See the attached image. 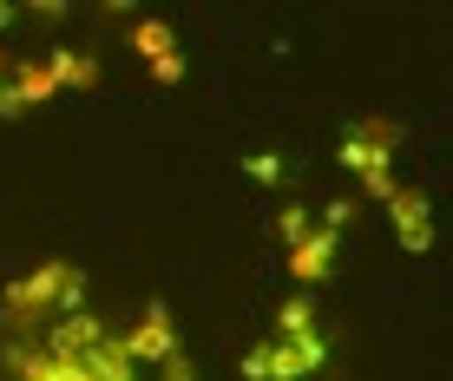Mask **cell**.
Returning a JSON list of instances; mask_svg holds the SVG:
<instances>
[{"mask_svg":"<svg viewBox=\"0 0 453 381\" xmlns=\"http://www.w3.org/2000/svg\"><path fill=\"white\" fill-rule=\"evenodd\" d=\"M73 309H86V276H80V263H66V257H46V263H34L27 276H13L7 290H0L7 329L46 323V315H73Z\"/></svg>","mask_w":453,"mask_h":381,"instance_id":"1","label":"cell"},{"mask_svg":"<svg viewBox=\"0 0 453 381\" xmlns=\"http://www.w3.org/2000/svg\"><path fill=\"white\" fill-rule=\"evenodd\" d=\"M395 145H401L395 119H362L342 138V165L368 184V198H388V190H395Z\"/></svg>","mask_w":453,"mask_h":381,"instance_id":"2","label":"cell"},{"mask_svg":"<svg viewBox=\"0 0 453 381\" xmlns=\"http://www.w3.org/2000/svg\"><path fill=\"white\" fill-rule=\"evenodd\" d=\"M322 362H329V342L322 336H309V342L270 336V342L243 348V381H303V375H316Z\"/></svg>","mask_w":453,"mask_h":381,"instance_id":"3","label":"cell"},{"mask_svg":"<svg viewBox=\"0 0 453 381\" xmlns=\"http://www.w3.org/2000/svg\"><path fill=\"white\" fill-rule=\"evenodd\" d=\"M105 336H112V329L99 323V315H86V309H73V315H53V336H46L40 348L53 362H86L92 348H99Z\"/></svg>","mask_w":453,"mask_h":381,"instance_id":"4","label":"cell"},{"mask_svg":"<svg viewBox=\"0 0 453 381\" xmlns=\"http://www.w3.org/2000/svg\"><path fill=\"white\" fill-rule=\"evenodd\" d=\"M119 342H125V355H132V362H165L171 348H178V323H171V309H165V303H151V309L119 336Z\"/></svg>","mask_w":453,"mask_h":381,"instance_id":"5","label":"cell"},{"mask_svg":"<svg viewBox=\"0 0 453 381\" xmlns=\"http://www.w3.org/2000/svg\"><path fill=\"white\" fill-rule=\"evenodd\" d=\"M46 92H53V73H46V59H13V66H0V113H27V105H40Z\"/></svg>","mask_w":453,"mask_h":381,"instance_id":"6","label":"cell"},{"mask_svg":"<svg viewBox=\"0 0 453 381\" xmlns=\"http://www.w3.org/2000/svg\"><path fill=\"white\" fill-rule=\"evenodd\" d=\"M0 362H7L13 381H92L86 362H53L46 348H27V342H7V348H0Z\"/></svg>","mask_w":453,"mask_h":381,"instance_id":"7","label":"cell"},{"mask_svg":"<svg viewBox=\"0 0 453 381\" xmlns=\"http://www.w3.org/2000/svg\"><path fill=\"white\" fill-rule=\"evenodd\" d=\"M388 217H395V237H401L408 250H427V244H434L427 190H414V184H395V190H388Z\"/></svg>","mask_w":453,"mask_h":381,"instance_id":"8","label":"cell"},{"mask_svg":"<svg viewBox=\"0 0 453 381\" xmlns=\"http://www.w3.org/2000/svg\"><path fill=\"white\" fill-rule=\"evenodd\" d=\"M132 46L145 53V66L158 73L165 86H178V79H184V53H178V40H171L165 20H132Z\"/></svg>","mask_w":453,"mask_h":381,"instance_id":"9","label":"cell"},{"mask_svg":"<svg viewBox=\"0 0 453 381\" xmlns=\"http://www.w3.org/2000/svg\"><path fill=\"white\" fill-rule=\"evenodd\" d=\"M329 269H335V230L316 224L309 237H296V244H289V276L296 283H322Z\"/></svg>","mask_w":453,"mask_h":381,"instance_id":"10","label":"cell"},{"mask_svg":"<svg viewBox=\"0 0 453 381\" xmlns=\"http://www.w3.org/2000/svg\"><path fill=\"white\" fill-rule=\"evenodd\" d=\"M46 73H53V86H99V59L80 53V46H53Z\"/></svg>","mask_w":453,"mask_h":381,"instance_id":"11","label":"cell"},{"mask_svg":"<svg viewBox=\"0 0 453 381\" xmlns=\"http://www.w3.org/2000/svg\"><path fill=\"white\" fill-rule=\"evenodd\" d=\"M276 336H283V342H309V336H322V329H316V303H309V296H289V303L276 309Z\"/></svg>","mask_w":453,"mask_h":381,"instance_id":"12","label":"cell"},{"mask_svg":"<svg viewBox=\"0 0 453 381\" xmlns=\"http://www.w3.org/2000/svg\"><path fill=\"white\" fill-rule=\"evenodd\" d=\"M276 230H283V244H296V237L316 230V217H309L303 204H283V211H276Z\"/></svg>","mask_w":453,"mask_h":381,"instance_id":"13","label":"cell"},{"mask_svg":"<svg viewBox=\"0 0 453 381\" xmlns=\"http://www.w3.org/2000/svg\"><path fill=\"white\" fill-rule=\"evenodd\" d=\"M243 171H250L257 184H276V178H283V158H276V152H257V158H243Z\"/></svg>","mask_w":453,"mask_h":381,"instance_id":"14","label":"cell"},{"mask_svg":"<svg viewBox=\"0 0 453 381\" xmlns=\"http://www.w3.org/2000/svg\"><path fill=\"white\" fill-rule=\"evenodd\" d=\"M158 369H165V381H197V369H191V355H184V348H171Z\"/></svg>","mask_w":453,"mask_h":381,"instance_id":"15","label":"cell"},{"mask_svg":"<svg viewBox=\"0 0 453 381\" xmlns=\"http://www.w3.org/2000/svg\"><path fill=\"white\" fill-rule=\"evenodd\" d=\"M342 224H355V204H322V230L342 237Z\"/></svg>","mask_w":453,"mask_h":381,"instance_id":"16","label":"cell"},{"mask_svg":"<svg viewBox=\"0 0 453 381\" xmlns=\"http://www.w3.org/2000/svg\"><path fill=\"white\" fill-rule=\"evenodd\" d=\"M7 27H13V7H7V0H0V34H7Z\"/></svg>","mask_w":453,"mask_h":381,"instance_id":"17","label":"cell"}]
</instances>
